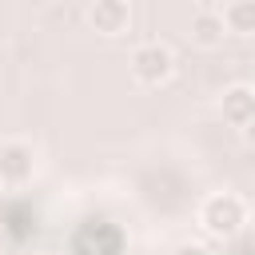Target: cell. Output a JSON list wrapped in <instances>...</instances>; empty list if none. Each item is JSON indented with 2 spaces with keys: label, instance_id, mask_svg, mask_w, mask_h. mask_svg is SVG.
<instances>
[{
  "label": "cell",
  "instance_id": "cell-5",
  "mask_svg": "<svg viewBox=\"0 0 255 255\" xmlns=\"http://www.w3.org/2000/svg\"><path fill=\"white\" fill-rule=\"evenodd\" d=\"M219 112H223V120H227L231 128H243V124L255 116V88H251V84H231V88H223Z\"/></svg>",
  "mask_w": 255,
  "mask_h": 255
},
{
  "label": "cell",
  "instance_id": "cell-2",
  "mask_svg": "<svg viewBox=\"0 0 255 255\" xmlns=\"http://www.w3.org/2000/svg\"><path fill=\"white\" fill-rule=\"evenodd\" d=\"M128 64H131V80H135V84L159 88V84H167L171 72H175V52H171L163 40H147V44H139V48L131 52Z\"/></svg>",
  "mask_w": 255,
  "mask_h": 255
},
{
  "label": "cell",
  "instance_id": "cell-1",
  "mask_svg": "<svg viewBox=\"0 0 255 255\" xmlns=\"http://www.w3.org/2000/svg\"><path fill=\"white\" fill-rule=\"evenodd\" d=\"M247 223V203L235 191H215L199 203V227L211 239H235Z\"/></svg>",
  "mask_w": 255,
  "mask_h": 255
},
{
  "label": "cell",
  "instance_id": "cell-4",
  "mask_svg": "<svg viewBox=\"0 0 255 255\" xmlns=\"http://www.w3.org/2000/svg\"><path fill=\"white\" fill-rule=\"evenodd\" d=\"M88 24H92L96 36L116 40V36H124V32L131 28V4H128V0H92Z\"/></svg>",
  "mask_w": 255,
  "mask_h": 255
},
{
  "label": "cell",
  "instance_id": "cell-10",
  "mask_svg": "<svg viewBox=\"0 0 255 255\" xmlns=\"http://www.w3.org/2000/svg\"><path fill=\"white\" fill-rule=\"evenodd\" d=\"M0 251H4V227H0Z\"/></svg>",
  "mask_w": 255,
  "mask_h": 255
},
{
  "label": "cell",
  "instance_id": "cell-6",
  "mask_svg": "<svg viewBox=\"0 0 255 255\" xmlns=\"http://www.w3.org/2000/svg\"><path fill=\"white\" fill-rule=\"evenodd\" d=\"M223 36H227V24H223V16L219 12H195L191 16V44L195 48H219L223 44Z\"/></svg>",
  "mask_w": 255,
  "mask_h": 255
},
{
  "label": "cell",
  "instance_id": "cell-3",
  "mask_svg": "<svg viewBox=\"0 0 255 255\" xmlns=\"http://www.w3.org/2000/svg\"><path fill=\"white\" fill-rule=\"evenodd\" d=\"M40 171V151L28 139H0V187H28Z\"/></svg>",
  "mask_w": 255,
  "mask_h": 255
},
{
  "label": "cell",
  "instance_id": "cell-7",
  "mask_svg": "<svg viewBox=\"0 0 255 255\" xmlns=\"http://www.w3.org/2000/svg\"><path fill=\"white\" fill-rule=\"evenodd\" d=\"M219 16L227 24V36H255V0H227Z\"/></svg>",
  "mask_w": 255,
  "mask_h": 255
},
{
  "label": "cell",
  "instance_id": "cell-8",
  "mask_svg": "<svg viewBox=\"0 0 255 255\" xmlns=\"http://www.w3.org/2000/svg\"><path fill=\"white\" fill-rule=\"evenodd\" d=\"M167 255H207V247H203V243H191V239H187V243H175V247H171Z\"/></svg>",
  "mask_w": 255,
  "mask_h": 255
},
{
  "label": "cell",
  "instance_id": "cell-9",
  "mask_svg": "<svg viewBox=\"0 0 255 255\" xmlns=\"http://www.w3.org/2000/svg\"><path fill=\"white\" fill-rule=\"evenodd\" d=\"M239 131H243V143H247V147L255 151V116H251V120H247V124H243Z\"/></svg>",
  "mask_w": 255,
  "mask_h": 255
}]
</instances>
